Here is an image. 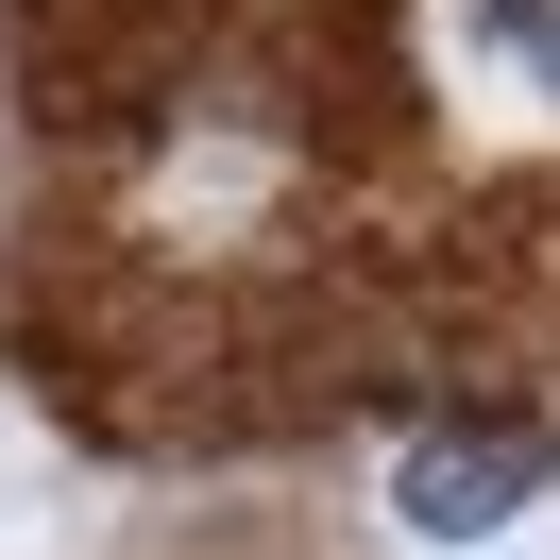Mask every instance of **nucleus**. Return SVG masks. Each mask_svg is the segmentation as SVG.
<instances>
[{"label":"nucleus","mask_w":560,"mask_h":560,"mask_svg":"<svg viewBox=\"0 0 560 560\" xmlns=\"http://www.w3.org/2000/svg\"><path fill=\"white\" fill-rule=\"evenodd\" d=\"M476 35L510 51V69H544V85H560V0H476Z\"/></svg>","instance_id":"2"},{"label":"nucleus","mask_w":560,"mask_h":560,"mask_svg":"<svg viewBox=\"0 0 560 560\" xmlns=\"http://www.w3.org/2000/svg\"><path fill=\"white\" fill-rule=\"evenodd\" d=\"M526 492H544V424H424V442L390 458V510H408L424 544H492Z\"/></svg>","instance_id":"1"}]
</instances>
